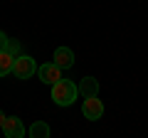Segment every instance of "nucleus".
Instances as JSON below:
<instances>
[{
    "mask_svg": "<svg viewBox=\"0 0 148 138\" xmlns=\"http://www.w3.org/2000/svg\"><path fill=\"white\" fill-rule=\"evenodd\" d=\"M77 96H79V89H77L74 81L59 79L57 84H52V101L57 106H72Z\"/></svg>",
    "mask_w": 148,
    "mask_h": 138,
    "instance_id": "1",
    "label": "nucleus"
},
{
    "mask_svg": "<svg viewBox=\"0 0 148 138\" xmlns=\"http://www.w3.org/2000/svg\"><path fill=\"white\" fill-rule=\"evenodd\" d=\"M35 59L27 57V54H20V57H15V67H12V74L17 77V79H30V77H35Z\"/></svg>",
    "mask_w": 148,
    "mask_h": 138,
    "instance_id": "2",
    "label": "nucleus"
},
{
    "mask_svg": "<svg viewBox=\"0 0 148 138\" xmlns=\"http://www.w3.org/2000/svg\"><path fill=\"white\" fill-rule=\"evenodd\" d=\"M37 77H40V79L45 81V84H57L59 79H64L62 77V69L57 67V64L54 62H47V64H40V67H37Z\"/></svg>",
    "mask_w": 148,
    "mask_h": 138,
    "instance_id": "3",
    "label": "nucleus"
},
{
    "mask_svg": "<svg viewBox=\"0 0 148 138\" xmlns=\"http://www.w3.org/2000/svg\"><path fill=\"white\" fill-rule=\"evenodd\" d=\"M82 113H84V118H89V121H99V118L104 116V104H101V99H96V96L84 99Z\"/></svg>",
    "mask_w": 148,
    "mask_h": 138,
    "instance_id": "4",
    "label": "nucleus"
},
{
    "mask_svg": "<svg viewBox=\"0 0 148 138\" xmlns=\"http://www.w3.org/2000/svg\"><path fill=\"white\" fill-rule=\"evenodd\" d=\"M3 133H5V138H25V123L17 116H8L3 123Z\"/></svg>",
    "mask_w": 148,
    "mask_h": 138,
    "instance_id": "5",
    "label": "nucleus"
},
{
    "mask_svg": "<svg viewBox=\"0 0 148 138\" xmlns=\"http://www.w3.org/2000/svg\"><path fill=\"white\" fill-rule=\"evenodd\" d=\"M54 64H57L59 69H69V67H74V52L69 47H57L54 49Z\"/></svg>",
    "mask_w": 148,
    "mask_h": 138,
    "instance_id": "6",
    "label": "nucleus"
},
{
    "mask_svg": "<svg viewBox=\"0 0 148 138\" xmlns=\"http://www.w3.org/2000/svg\"><path fill=\"white\" fill-rule=\"evenodd\" d=\"M77 89H79V94L84 96V99H89V96H96V94H99V81H96L94 77H84V79L79 81Z\"/></svg>",
    "mask_w": 148,
    "mask_h": 138,
    "instance_id": "7",
    "label": "nucleus"
},
{
    "mask_svg": "<svg viewBox=\"0 0 148 138\" xmlns=\"http://www.w3.org/2000/svg\"><path fill=\"white\" fill-rule=\"evenodd\" d=\"M12 67H15V57H12L8 49H3V52H0V77L12 74Z\"/></svg>",
    "mask_w": 148,
    "mask_h": 138,
    "instance_id": "8",
    "label": "nucleus"
},
{
    "mask_svg": "<svg viewBox=\"0 0 148 138\" xmlns=\"http://www.w3.org/2000/svg\"><path fill=\"white\" fill-rule=\"evenodd\" d=\"M30 136L32 138H49V123L47 121H35L30 126Z\"/></svg>",
    "mask_w": 148,
    "mask_h": 138,
    "instance_id": "9",
    "label": "nucleus"
},
{
    "mask_svg": "<svg viewBox=\"0 0 148 138\" xmlns=\"http://www.w3.org/2000/svg\"><path fill=\"white\" fill-rule=\"evenodd\" d=\"M5 49L12 54V57H20V52H22V44L17 42V40H8V47H5Z\"/></svg>",
    "mask_w": 148,
    "mask_h": 138,
    "instance_id": "10",
    "label": "nucleus"
},
{
    "mask_svg": "<svg viewBox=\"0 0 148 138\" xmlns=\"http://www.w3.org/2000/svg\"><path fill=\"white\" fill-rule=\"evenodd\" d=\"M8 40H10V37H8L5 32L0 30V52H3V49H5V47H8Z\"/></svg>",
    "mask_w": 148,
    "mask_h": 138,
    "instance_id": "11",
    "label": "nucleus"
},
{
    "mask_svg": "<svg viewBox=\"0 0 148 138\" xmlns=\"http://www.w3.org/2000/svg\"><path fill=\"white\" fill-rule=\"evenodd\" d=\"M5 118H8V116L3 113V109H0V128H3V123H5Z\"/></svg>",
    "mask_w": 148,
    "mask_h": 138,
    "instance_id": "12",
    "label": "nucleus"
},
{
    "mask_svg": "<svg viewBox=\"0 0 148 138\" xmlns=\"http://www.w3.org/2000/svg\"><path fill=\"white\" fill-rule=\"evenodd\" d=\"M30 138H32V136H30Z\"/></svg>",
    "mask_w": 148,
    "mask_h": 138,
    "instance_id": "13",
    "label": "nucleus"
}]
</instances>
